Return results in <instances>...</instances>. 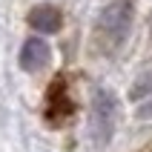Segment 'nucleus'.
Wrapping results in <instances>:
<instances>
[{
    "mask_svg": "<svg viewBox=\"0 0 152 152\" xmlns=\"http://www.w3.org/2000/svg\"><path fill=\"white\" fill-rule=\"evenodd\" d=\"M95 29H98L101 43L109 52L121 49L124 40L129 37V29H132V3L129 0H112L109 6H103Z\"/></svg>",
    "mask_w": 152,
    "mask_h": 152,
    "instance_id": "nucleus-1",
    "label": "nucleus"
},
{
    "mask_svg": "<svg viewBox=\"0 0 152 152\" xmlns=\"http://www.w3.org/2000/svg\"><path fill=\"white\" fill-rule=\"evenodd\" d=\"M118 126V101L109 89H92V115H89V135L95 146H106Z\"/></svg>",
    "mask_w": 152,
    "mask_h": 152,
    "instance_id": "nucleus-2",
    "label": "nucleus"
},
{
    "mask_svg": "<svg viewBox=\"0 0 152 152\" xmlns=\"http://www.w3.org/2000/svg\"><path fill=\"white\" fill-rule=\"evenodd\" d=\"M49 43L43 37H26V43L20 46V69L23 72H40L49 63Z\"/></svg>",
    "mask_w": 152,
    "mask_h": 152,
    "instance_id": "nucleus-3",
    "label": "nucleus"
},
{
    "mask_svg": "<svg viewBox=\"0 0 152 152\" xmlns=\"http://www.w3.org/2000/svg\"><path fill=\"white\" fill-rule=\"evenodd\" d=\"M60 12L55 6H49V3H43V6H34L32 12H29V26L32 29H37V32L43 34H52V32H58L60 29Z\"/></svg>",
    "mask_w": 152,
    "mask_h": 152,
    "instance_id": "nucleus-4",
    "label": "nucleus"
},
{
    "mask_svg": "<svg viewBox=\"0 0 152 152\" xmlns=\"http://www.w3.org/2000/svg\"><path fill=\"white\" fill-rule=\"evenodd\" d=\"M152 92V72H144V75H138V80H135V86H132V98L135 101H141V95H149Z\"/></svg>",
    "mask_w": 152,
    "mask_h": 152,
    "instance_id": "nucleus-5",
    "label": "nucleus"
},
{
    "mask_svg": "<svg viewBox=\"0 0 152 152\" xmlns=\"http://www.w3.org/2000/svg\"><path fill=\"white\" fill-rule=\"evenodd\" d=\"M149 32H152V23H149Z\"/></svg>",
    "mask_w": 152,
    "mask_h": 152,
    "instance_id": "nucleus-6",
    "label": "nucleus"
}]
</instances>
